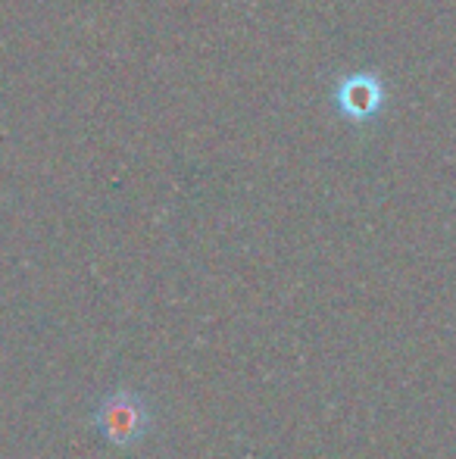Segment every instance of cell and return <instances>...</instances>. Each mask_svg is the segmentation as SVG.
Returning a JSON list of instances; mask_svg holds the SVG:
<instances>
[{"label": "cell", "instance_id": "cell-1", "mask_svg": "<svg viewBox=\"0 0 456 459\" xmlns=\"http://www.w3.org/2000/svg\"><path fill=\"white\" fill-rule=\"evenodd\" d=\"M98 422H100V431H104L113 444H132L144 435L147 412L138 397H132V394H116V397H110L104 403V410L98 412Z\"/></svg>", "mask_w": 456, "mask_h": 459}]
</instances>
